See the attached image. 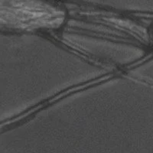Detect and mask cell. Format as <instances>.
Wrapping results in <instances>:
<instances>
[]
</instances>
